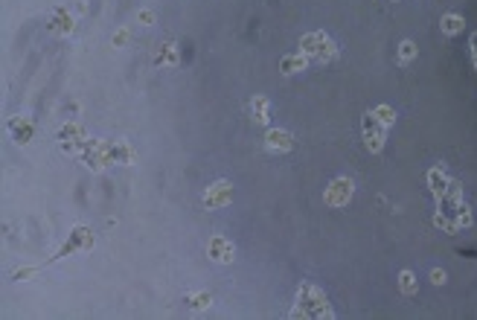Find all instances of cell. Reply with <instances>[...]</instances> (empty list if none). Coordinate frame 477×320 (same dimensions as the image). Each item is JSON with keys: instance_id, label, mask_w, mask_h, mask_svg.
I'll use <instances>...</instances> for the list:
<instances>
[{"instance_id": "6da1fadb", "label": "cell", "mask_w": 477, "mask_h": 320, "mask_svg": "<svg viewBox=\"0 0 477 320\" xmlns=\"http://www.w3.org/2000/svg\"><path fill=\"white\" fill-rule=\"evenodd\" d=\"M93 230L91 227H85V224H76V227L68 233V242H64L50 259H44L41 265H29V268H18L12 274V280H18V282H24V280H29V277H36L38 271H44L47 265H53V262H58V259H64V256H70V253H85V250H91L93 248Z\"/></svg>"}, {"instance_id": "7a4b0ae2", "label": "cell", "mask_w": 477, "mask_h": 320, "mask_svg": "<svg viewBox=\"0 0 477 320\" xmlns=\"http://www.w3.org/2000/svg\"><path fill=\"white\" fill-rule=\"evenodd\" d=\"M288 317H297V320H329V317H335V309H332V303H329L323 288H318L315 282H300L297 300H294V309L288 312Z\"/></svg>"}, {"instance_id": "3957f363", "label": "cell", "mask_w": 477, "mask_h": 320, "mask_svg": "<svg viewBox=\"0 0 477 320\" xmlns=\"http://www.w3.org/2000/svg\"><path fill=\"white\" fill-rule=\"evenodd\" d=\"M300 53L311 61V64H326V61H332L338 53H341V47L326 35V32H306V35L300 38Z\"/></svg>"}, {"instance_id": "277c9868", "label": "cell", "mask_w": 477, "mask_h": 320, "mask_svg": "<svg viewBox=\"0 0 477 320\" xmlns=\"http://www.w3.org/2000/svg\"><path fill=\"white\" fill-rule=\"evenodd\" d=\"M361 134H364V146L373 154H382L384 152V143H387V125L378 120L373 111H367L364 120H361Z\"/></svg>"}, {"instance_id": "5b68a950", "label": "cell", "mask_w": 477, "mask_h": 320, "mask_svg": "<svg viewBox=\"0 0 477 320\" xmlns=\"http://www.w3.org/2000/svg\"><path fill=\"white\" fill-rule=\"evenodd\" d=\"M79 154L91 172H102L105 166H111V140H88Z\"/></svg>"}, {"instance_id": "8992f818", "label": "cell", "mask_w": 477, "mask_h": 320, "mask_svg": "<svg viewBox=\"0 0 477 320\" xmlns=\"http://www.w3.org/2000/svg\"><path fill=\"white\" fill-rule=\"evenodd\" d=\"M58 143H61V149L70 152V154L81 152V149H85V143H88L85 125H79V122H73V120L64 122V125L58 128Z\"/></svg>"}, {"instance_id": "52a82bcc", "label": "cell", "mask_w": 477, "mask_h": 320, "mask_svg": "<svg viewBox=\"0 0 477 320\" xmlns=\"http://www.w3.org/2000/svg\"><path fill=\"white\" fill-rule=\"evenodd\" d=\"M352 192H355V181L343 175V178H335L332 184L326 186L323 201H326L329 207H347V204L352 201Z\"/></svg>"}, {"instance_id": "ba28073f", "label": "cell", "mask_w": 477, "mask_h": 320, "mask_svg": "<svg viewBox=\"0 0 477 320\" xmlns=\"http://www.w3.org/2000/svg\"><path fill=\"white\" fill-rule=\"evenodd\" d=\"M230 201H233V184L230 181H216V184H210L207 192H204V207L207 210H221V207H227Z\"/></svg>"}, {"instance_id": "9c48e42d", "label": "cell", "mask_w": 477, "mask_h": 320, "mask_svg": "<svg viewBox=\"0 0 477 320\" xmlns=\"http://www.w3.org/2000/svg\"><path fill=\"white\" fill-rule=\"evenodd\" d=\"M207 256L212 262H219V265H230L236 259V245L230 242V239H224V236H212L207 242Z\"/></svg>"}, {"instance_id": "30bf717a", "label": "cell", "mask_w": 477, "mask_h": 320, "mask_svg": "<svg viewBox=\"0 0 477 320\" xmlns=\"http://www.w3.org/2000/svg\"><path fill=\"white\" fill-rule=\"evenodd\" d=\"M9 131L15 146H29L32 137H36V122L29 117H9Z\"/></svg>"}, {"instance_id": "8fae6325", "label": "cell", "mask_w": 477, "mask_h": 320, "mask_svg": "<svg viewBox=\"0 0 477 320\" xmlns=\"http://www.w3.org/2000/svg\"><path fill=\"white\" fill-rule=\"evenodd\" d=\"M265 149L268 152H279V154H286L294 149V134L286 131V128H268L265 131Z\"/></svg>"}, {"instance_id": "7c38bea8", "label": "cell", "mask_w": 477, "mask_h": 320, "mask_svg": "<svg viewBox=\"0 0 477 320\" xmlns=\"http://www.w3.org/2000/svg\"><path fill=\"white\" fill-rule=\"evenodd\" d=\"M76 29V18H73V12L70 9H53L50 15V32H56V35H70V32Z\"/></svg>"}, {"instance_id": "4fadbf2b", "label": "cell", "mask_w": 477, "mask_h": 320, "mask_svg": "<svg viewBox=\"0 0 477 320\" xmlns=\"http://www.w3.org/2000/svg\"><path fill=\"white\" fill-rule=\"evenodd\" d=\"M425 181H428V189L434 192V198H442L454 178H448L446 166H431V169H428V175H425Z\"/></svg>"}, {"instance_id": "5bb4252c", "label": "cell", "mask_w": 477, "mask_h": 320, "mask_svg": "<svg viewBox=\"0 0 477 320\" xmlns=\"http://www.w3.org/2000/svg\"><path fill=\"white\" fill-rule=\"evenodd\" d=\"M152 61H155V67H178V64H180V50H178V44L163 41L157 50H155Z\"/></svg>"}, {"instance_id": "9a60e30c", "label": "cell", "mask_w": 477, "mask_h": 320, "mask_svg": "<svg viewBox=\"0 0 477 320\" xmlns=\"http://www.w3.org/2000/svg\"><path fill=\"white\" fill-rule=\"evenodd\" d=\"M137 160V152L125 140H111V166H131Z\"/></svg>"}, {"instance_id": "2e32d148", "label": "cell", "mask_w": 477, "mask_h": 320, "mask_svg": "<svg viewBox=\"0 0 477 320\" xmlns=\"http://www.w3.org/2000/svg\"><path fill=\"white\" fill-rule=\"evenodd\" d=\"M248 111H251L253 122H259V125L271 122V99H268V96H253V99L248 102Z\"/></svg>"}, {"instance_id": "e0dca14e", "label": "cell", "mask_w": 477, "mask_h": 320, "mask_svg": "<svg viewBox=\"0 0 477 320\" xmlns=\"http://www.w3.org/2000/svg\"><path fill=\"white\" fill-rule=\"evenodd\" d=\"M308 58L297 50V53H286L283 58H279V73H283V76H291V73H300V70H306L308 67Z\"/></svg>"}, {"instance_id": "ac0fdd59", "label": "cell", "mask_w": 477, "mask_h": 320, "mask_svg": "<svg viewBox=\"0 0 477 320\" xmlns=\"http://www.w3.org/2000/svg\"><path fill=\"white\" fill-rule=\"evenodd\" d=\"M439 29H442V35H460V32L466 29V18L460 12H446L439 18Z\"/></svg>"}, {"instance_id": "d6986e66", "label": "cell", "mask_w": 477, "mask_h": 320, "mask_svg": "<svg viewBox=\"0 0 477 320\" xmlns=\"http://www.w3.org/2000/svg\"><path fill=\"white\" fill-rule=\"evenodd\" d=\"M184 303L189 309H195V312H204V309H210L212 306V294L210 291H192V294H184Z\"/></svg>"}, {"instance_id": "ffe728a7", "label": "cell", "mask_w": 477, "mask_h": 320, "mask_svg": "<svg viewBox=\"0 0 477 320\" xmlns=\"http://www.w3.org/2000/svg\"><path fill=\"white\" fill-rule=\"evenodd\" d=\"M399 291L405 294V297H410V294H416V274H414V271H402V274H399Z\"/></svg>"}, {"instance_id": "44dd1931", "label": "cell", "mask_w": 477, "mask_h": 320, "mask_svg": "<svg viewBox=\"0 0 477 320\" xmlns=\"http://www.w3.org/2000/svg\"><path fill=\"white\" fill-rule=\"evenodd\" d=\"M416 44L414 41H402L399 44V64H410V61H414L416 58Z\"/></svg>"}, {"instance_id": "7402d4cb", "label": "cell", "mask_w": 477, "mask_h": 320, "mask_svg": "<svg viewBox=\"0 0 477 320\" xmlns=\"http://www.w3.org/2000/svg\"><path fill=\"white\" fill-rule=\"evenodd\" d=\"M373 114H375L378 120H382L387 128H390L393 122H396V111H393L390 105H375V108H373Z\"/></svg>"}, {"instance_id": "603a6c76", "label": "cell", "mask_w": 477, "mask_h": 320, "mask_svg": "<svg viewBox=\"0 0 477 320\" xmlns=\"http://www.w3.org/2000/svg\"><path fill=\"white\" fill-rule=\"evenodd\" d=\"M128 41H131V29H128V26H123V29L114 32V47H123V44H128Z\"/></svg>"}, {"instance_id": "cb8c5ba5", "label": "cell", "mask_w": 477, "mask_h": 320, "mask_svg": "<svg viewBox=\"0 0 477 320\" xmlns=\"http://www.w3.org/2000/svg\"><path fill=\"white\" fill-rule=\"evenodd\" d=\"M469 56H471L474 73H477V32H471V38H469Z\"/></svg>"}, {"instance_id": "d4e9b609", "label": "cell", "mask_w": 477, "mask_h": 320, "mask_svg": "<svg viewBox=\"0 0 477 320\" xmlns=\"http://www.w3.org/2000/svg\"><path fill=\"white\" fill-rule=\"evenodd\" d=\"M137 21H140V24H155V12H152V9H140V12H137Z\"/></svg>"}, {"instance_id": "484cf974", "label": "cell", "mask_w": 477, "mask_h": 320, "mask_svg": "<svg viewBox=\"0 0 477 320\" xmlns=\"http://www.w3.org/2000/svg\"><path fill=\"white\" fill-rule=\"evenodd\" d=\"M431 282H434V285H442V282H446V271H442V268H434V271H431Z\"/></svg>"}]
</instances>
